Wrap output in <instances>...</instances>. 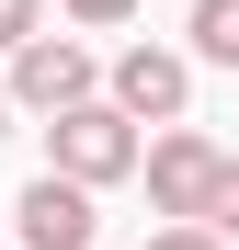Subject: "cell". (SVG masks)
<instances>
[{"label":"cell","instance_id":"cell-1","mask_svg":"<svg viewBox=\"0 0 239 250\" xmlns=\"http://www.w3.org/2000/svg\"><path fill=\"white\" fill-rule=\"evenodd\" d=\"M46 148H57L46 171H57V182H91V193L137 171V125L114 114V103H80V114H57V125H46Z\"/></svg>","mask_w":239,"mask_h":250},{"label":"cell","instance_id":"cell-2","mask_svg":"<svg viewBox=\"0 0 239 250\" xmlns=\"http://www.w3.org/2000/svg\"><path fill=\"white\" fill-rule=\"evenodd\" d=\"M91 80H103V68H91V46H80V34H34V46H12V80H0V91H12L23 114L57 125V114L91 103Z\"/></svg>","mask_w":239,"mask_h":250},{"label":"cell","instance_id":"cell-3","mask_svg":"<svg viewBox=\"0 0 239 250\" xmlns=\"http://www.w3.org/2000/svg\"><path fill=\"white\" fill-rule=\"evenodd\" d=\"M217 171H228V148H205L194 125H171V137L148 148V205H159V216H182V228H205V205H217Z\"/></svg>","mask_w":239,"mask_h":250},{"label":"cell","instance_id":"cell-4","mask_svg":"<svg viewBox=\"0 0 239 250\" xmlns=\"http://www.w3.org/2000/svg\"><path fill=\"white\" fill-rule=\"evenodd\" d=\"M182 91H194V68L171 57V46H126V57H114V114H126V125H171L182 114Z\"/></svg>","mask_w":239,"mask_h":250},{"label":"cell","instance_id":"cell-5","mask_svg":"<svg viewBox=\"0 0 239 250\" xmlns=\"http://www.w3.org/2000/svg\"><path fill=\"white\" fill-rule=\"evenodd\" d=\"M12 216H23V250H91V182H23V205H12Z\"/></svg>","mask_w":239,"mask_h":250},{"label":"cell","instance_id":"cell-6","mask_svg":"<svg viewBox=\"0 0 239 250\" xmlns=\"http://www.w3.org/2000/svg\"><path fill=\"white\" fill-rule=\"evenodd\" d=\"M194 46L217 68H239V0H194Z\"/></svg>","mask_w":239,"mask_h":250},{"label":"cell","instance_id":"cell-7","mask_svg":"<svg viewBox=\"0 0 239 250\" xmlns=\"http://www.w3.org/2000/svg\"><path fill=\"white\" fill-rule=\"evenodd\" d=\"M205 228H217V239H239V159L217 171V205H205Z\"/></svg>","mask_w":239,"mask_h":250},{"label":"cell","instance_id":"cell-8","mask_svg":"<svg viewBox=\"0 0 239 250\" xmlns=\"http://www.w3.org/2000/svg\"><path fill=\"white\" fill-rule=\"evenodd\" d=\"M34 12L46 0H0V46H34Z\"/></svg>","mask_w":239,"mask_h":250},{"label":"cell","instance_id":"cell-9","mask_svg":"<svg viewBox=\"0 0 239 250\" xmlns=\"http://www.w3.org/2000/svg\"><path fill=\"white\" fill-rule=\"evenodd\" d=\"M148 250H228V239H217V228H159Z\"/></svg>","mask_w":239,"mask_h":250},{"label":"cell","instance_id":"cell-10","mask_svg":"<svg viewBox=\"0 0 239 250\" xmlns=\"http://www.w3.org/2000/svg\"><path fill=\"white\" fill-rule=\"evenodd\" d=\"M137 0H68V23H126Z\"/></svg>","mask_w":239,"mask_h":250},{"label":"cell","instance_id":"cell-11","mask_svg":"<svg viewBox=\"0 0 239 250\" xmlns=\"http://www.w3.org/2000/svg\"><path fill=\"white\" fill-rule=\"evenodd\" d=\"M0 114H12V91H0Z\"/></svg>","mask_w":239,"mask_h":250}]
</instances>
